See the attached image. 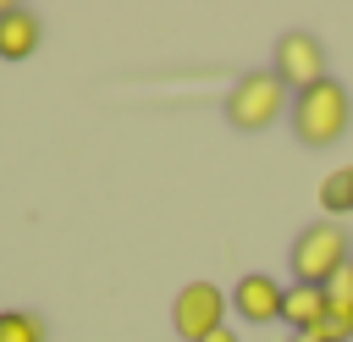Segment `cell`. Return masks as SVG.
I'll use <instances>...</instances> for the list:
<instances>
[{
    "instance_id": "obj_1",
    "label": "cell",
    "mask_w": 353,
    "mask_h": 342,
    "mask_svg": "<svg viewBox=\"0 0 353 342\" xmlns=\"http://www.w3.org/2000/svg\"><path fill=\"white\" fill-rule=\"evenodd\" d=\"M347 116H353V105H347V88H342L336 77L292 94V132H298V143H309V149H331V143L347 132Z\"/></svg>"
},
{
    "instance_id": "obj_2",
    "label": "cell",
    "mask_w": 353,
    "mask_h": 342,
    "mask_svg": "<svg viewBox=\"0 0 353 342\" xmlns=\"http://www.w3.org/2000/svg\"><path fill=\"white\" fill-rule=\"evenodd\" d=\"M347 248H353V237L342 232V221L325 215V221H314V226L298 232V243H292V276H298L303 287H325L342 265H353Z\"/></svg>"
},
{
    "instance_id": "obj_3",
    "label": "cell",
    "mask_w": 353,
    "mask_h": 342,
    "mask_svg": "<svg viewBox=\"0 0 353 342\" xmlns=\"http://www.w3.org/2000/svg\"><path fill=\"white\" fill-rule=\"evenodd\" d=\"M281 110H287V83H281L276 72H243V77L232 83V94H226V121H232L237 132H259V127H270Z\"/></svg>"
},
{
    "instance_id": "obj_4",
    "label": "cell",
    "mask_w": 353,
    "mask_h": 342,
    "mask_svg": "<svg viewBox=\"0 0 353 342\" xmlns=\"http://www.w3.org/2000/svg\"><path fill=\"white\" fill-rule=\"evenodd\" d=\"M270 72H276L292 94L325 83L331 72H325V44H320V33H309V28H287V33L276 39V66H270Z\"/></svg>"
},
{
    "instance_id": "obj_5",
    "label": "cell",
    "mask_w": 353,
    "mask_h": 342,
    "mask_svg": "<svg viewBox=\"0 0 353 342\" xmlns=\"http://www.w3.org/2000/svg\"><path fill=\"white\" fill-rule=\"evenodd\" d=\"M226 292L215 287V281H188L182 292H176V303H171V325H176V336L182 342H204V336H215L221 325H226Z\"/></svg>"
},
{
    "instance_id": "obj_6",
    "label": "cell",
    "mask_w": 353,
    "mask_h": 342,
    "mask_svg": "<svg viewBox=\"0 0 353 342\" xmlns=\"http://www.w3.org/2000/svg\"><path fill=\"white\" fill-rule=\"evenodd\" d=\"M281 298H287V287H281L276 276H265V270H248V276L232 287V309H237L248 325H270V320H281Z\"/></svg>"
},
{
    "instance_id": "obj_7",
    "label": "cell",
    "mask_w": 353,
    "mask_h": 342,
    "mask_svg": "<svg viewBox=\"0 0 353 342\" xmlns=\"http://www.w3.org/2000/svg\"><path fill=\"white\" fill-rule=\"evenodd\" d=\"M39 50V17L33 11H17V6H0V55L6 61H22Z\"/></svg>"
},
{
    "instance_id": "obj_8",
    "label": "cell",
    "mask_w": 353,
    "mask_h": 342,
    "mask_svg": "<svg viewBox=\"0 0 353 342\" xmlns=\"http://www.w3.org/2000/svg\"><path fill=\"white\" fill-rule=\"evenodd\" d=\"M281 320L298 325V336L314 331V325L325 320V287H303V281H292L287 298H281Z\"/></svg>"
},
{
    "instance_id": "obj_9",
    "label": "cell",
    "mask_w": 353,
    "mask_h": 342,
    "mask_svg": "<svg viewBox=\"0 0 353 342\" xmlns=\"http://www.w3.org/2000/svg\"><path fill=\"white\" fill-rule=\"evenodd\" d=\"M320 204H325L331 215L353 210V165H342V171H331V177L320 182Z\"/></svg>"
},
{
    "instance_id": "obj_10",
    "label": "cell",
    "mask_w": 353,
    "mask_h": 342,
    "mask_svg": "<svg viewBox=\"0 0 353 342\" xmlns=\"http://www.w3.org/2000/svg\"><path fill=\"white\" fill-rule=\"evenodd\" d=\"M0 342H44V320L22 314V309H6L0 314Z\"/></svg>"
},
{
    "instance_id": "obj_11",
    "label": "cell",
    "mask_w": 353,
    "mask_h": 342,
    "mask_svg": "<svg viewBox=\"0 0 353 342\" xmlns=\"http://www.w3.org/2000/svg\"><path fill=\"white\" fill-rule=\"evenodd\" d=\"M204 342H243V336H237V331H226V325H221V331H215V336H204Z\"/></svg>"
},
{
    "instance_id": "obj_12",
    "label": "cell",
    "mask_w": 353,
    "mask_h": 342,
    "mask_svg": "<svg viewBox=\"0 0 353 342\" xmlns=\"http://www.w3.org/2000/svg\"><path fill=\"white\" fill-rule=\"evenodd\" d=\"M292 342H320V336H309V331H303V336H292Z\"/></svg>"
}]
</instances>
